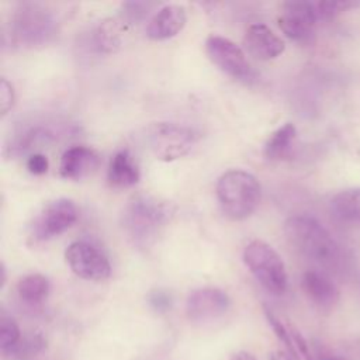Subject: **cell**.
<instances>
[{
    "instance_id": "29",
    "label": "cell",
    "mask_w": 360,
    "mask_h": 360,
    "mask_svg": "<svg viewBox=\"0 0 360 360\" xmlns=\"http://www.w3.org/2000/svg\"><path fill=\"white\" fill-rule=\"evenodd\" d=\"M315 359L316 360H349L347 357L335 354V353H319V354H315Z\"/></svg>"
},
{
    "instance_id": "23",
    "label": "cell",
    "mask_w": 360,
    "mask_h": 360,
    "mask_svg": "<svg viewBox=\"0 0 360 360\" xmlns=\"http://www.w3.org/2000/svg\"><path fill=\"white\" fill-rule=\"evenodd\" d=\"M21 330L13 316L1 311L0 314V350L7 354L21 339Z\"/></svg>"
},
{
    "instance_id": "15",
    "label": "cell",
    "mask_w": 360,
    "mask_h": 360,
    "mask_svg": "<svg viewBox=\"0 0 360 360\" xmlns=\"http://www.w3.org/2000/svg\"><path fill=\"white\" fill-rule=\"evenodd\" d=\"M301 287L305 295L319 308H332L339 300L336 284L322 271L307 270L301 277Z\"/></svg>"
},
{
    "instance_id": "2",
    "label": "cell",
    "mask_w": 360,
    "mask_h": 360,
    "mask_svg": "<svg viewBox=\"0 0 360 360\" xmlns=\"http://www.w3.org/2000/svg\"><path fill=\"white\" fill-rule=\"evenodd\" d=\"M284 235L291 248L322 267H336L340 249L328 229L309 215H292L284 222Z\"/></svg>"
},
{
    "instance_id": "1",
    "label": "cell",
    "mask_w": 360,
    "mask_h": 360,
    "mask_svg": "<svg viewBox=\"0 0 360 360\" xmlns=\"http://www.w3.org/2000/svg\"><path fill=\"white\" fill-rule=\"evenodd\" d=\"M176 205L150 194L134 195L121 212V228L136 248H149L172 221Z\"/></svg>"
},
{
    "instance_id": "31",
    "label": "cell",
    "mask_w": 360,
    "mask_h": 360,
    "mask_svg": "<svg viewBox=\"0 0 360 360\" xmlns=\"http://www.w3.org/2000/svg\"><path fill=\"white\" fill-rule=\"evenodd\" d=\"M270 360H294L287 352H274L270 356Z\"/></svg>"
},
{
    "instance_id": "21",
    "label": "cell",
    "mask_w": 360,
    "mask_h": 360,
    "mask_svg": "<svg viewBox=\"0 0 360 360\" xmlns=\"http://www.w3.org/2000/svg\"><path fill=\"white\" fill-rule=\"evenodd\" d=\"M46 347V340L42 333L32 332L27 336H22L20 342L4 356H8L11 359H28L38 353H41Z\"/></svg>"
},
{
    "instance_id": "8",
    "label": "cell",
    "mask_w": 360,
    "mask_h": 360,
    "mask_svg": "<svg viewBox=\"0 0 360 360\" xmlns=\"http://www.w3.org/2000/svg\"><path fill=\"white\" fill-rule=\"evenodd\" d=\"M65 259L70 270L80 278L103 281L111 274L107 256L86 240H75L65 250Z\"/></svg>"
},
{
    "instance_id": "7",
    "label": "cell",
    "mask_w": 360,
    "mask_h": 360,
    "mask_svg": "<svg viewBox=\"0 0 360 360\" xmlns=\"http://www.w3.org/2000/svg\"><path fill=\"white\" fill-rule=\"evenodd\" d=\"M76 204L69 198H56L49 201L35 217L31 225V238L34 240H48L68 231L77 219Z\"/></svg>"
},
{
    "instance_id": "11",
    "label": "cell",
    "mask_w": 360,
    "mask_h": 360,
    "mask_svg": "<svg viewBox=\"0 0 360 360\" xmlns=\"http://www.w3.org/2000/svg\"><path fill=\"white\" fill-rule=\"evenodd\" d=\"M231 305L228 294L217 287L193 290L186 300V315L193 323H205L222 316Z\"/></svg>"
},
{
    "instance_id": "13",
    "label": "cell",
    "mask_w": 360,
    "mask_h": 360,
    "mask_svg": "<svg viewBox=\"0 0 360 360\" xmlns=\"http://www.w3.org/2000/svg\"><path fill=\"white\" fill-rule=\"evenodd\" d=\"M187 22V13L183 6L166 4L149 18L146 35L153 41H165L176 37Z\"/></svg>"
},
{
    "instance_id": "22",
    "label": "cell",
    "mask_w": 360,
    "mask_h": 360,
    "mask_svg": "<svg viewBox=\"0 0 360 360\" xmlns=\"http://www.w3.org/2000/svg\"><path fill=\"white\" fill-rule=\"evenodd\" d=\"M264 315H266V319L270 325V328L273 329L274 335L278 338V340L284 345L285 347V352L294 359V360H301L298 353H297V349H295V345H294V339H292V332H291V326L290 325H285L270 308L264 307Z\"/></svg>"
},
{
    "instance_id": "20",
    "label": "cell",
    "mask_w": 360,
    "mask_h": 360,
    "mask_svg": "<svg viewBox=\"0 0 360 360\" xmlns=\"http://www.w3.org/2000/svg\"><path fill=\"white\" fill-rule=\"evenodd\" d=\"M49 290V280L41 273L25 274L17 283L18 298L28 305L41 304L48 297Z\"/></svg>"
},
{
    "instance_id": "9",
    "label": "cell",
    "mask_w": 360,
    "mask_h": 360,
    "mask_svg": "<svg viewBox=\"0 0 360 360\" xmlns=\"http://www.w3.org/2000/svg\"><path fill=\"white\" fill-rule=\"evenodd\" d=\"M205 52L210 60L231 77L238 80L252 79L253 70L245 52L229 38L215 34L210 35L205 39Z\"/></svg>"
},
{
    "instance_id": "5",
    "label": "cell",
    "mask_w": 360,
    "mask_h": 360,
    "mask_svg": "<svg viewBox=\"0 0 360 360\" xmlns=\"http://www.w3.org/2000/svg\"><path fill=\"white\" fill-rule=\"evenodd\" d=\"M55 31L56 20L53 14L39 4H21L11 17L10 35L18 45L46 44L55 35Z\"/></svg>"
},
{
    "instance_id": "28",
    "label": "cell",
    "mask_w": 360,
    "mask_h": 360,
    "mask_svg": "<svg viewBox=\"0 0 360 360\" xmlns=\"http://www.w3.org/2000/svg\"><path fill=\"white\" fill-rule=\"evenodd\" d=\"M25 166H27V169L31 174L41 176V174H45L48 172L49 162H48V158L45 155L32 153V155L28 156V159L25 162Z\"/></svg>"
},
{
    "instance_id": "10",
    "label": "cell",
    "mask_w": 360,
    "mask_h": 360,
    "mask_svg": "<svg viewBox=\"0 0 360 360\" xmlns=\"http://www.w3.org/2000/svg\"><path fill=\"white\" fill-rule=\"evenodd\" d=\"M277 21L285 37L297 42H305L312 37L319 20L314 1L291 0L281 4Z\"/></svg>"
},
{
    "instance_id": "4",
    "label": "cell",
    "mask_w": 360,
    "mask_h": 360,
    "mask_svg": "<svg viewBox=\"0 0 360 360\" xmlns=\"http://www.w3.org/2000/svg\"><path fill=\"white\" fill-rule=\"evenodd\" d=\"M243 262L255 278L271 294L281 295L288 285V276L280 255L266 242L255 239L243 249Z\"/></svg>"
},
{
    "instance_id": "3",
    "label": "cell",
    "mask_w": 360,
    "mask_h": 360,
    "mask_svg": "<svg viewBox=\"0 0 360 360\" xmlns=\"http://www.w3.org/2000/svg\"><path fill=\"white\" fill-rule=\"evenodd\" d=\"M215 193L222 214L231 221L249 218L262 198V187L257 179L240 169L225 172L217 181Z\"/></svg>"
},
{
    "instance_id": "19",
    "label": "cell",
    "mask_w": 360,
    "mask_h": 360,
    "mask_svg": "<svg viewBox=\"0 0 360 360\" xmlns=\"http://www.w3.org/2000/svg\"><path fill=\"white\" fill-rule=\"evenodd\" d=\"M295 136H297V129L294 124L291 122L283 124L274 132H271V135L267 138L263 146L264 156L270 160L285 159L292 149Z\"/></svg>"
},
{
    "instance_id": "32",
    "label": "cell",
    "mask_w": 360,
    "mask_h": 360,
    "mask_svg": "<svg viewBox=\"0 0 360 360\" xmlns=\"http://www.w3.org/2000/svg\"><path fill=\"white\" fill-rule=\"evenodd\" d=\"M0 273H1V280H0V285H1V288L4 287V284H6V280H7V274H6V266H4V263L1 262V264H0Z\"/></svg>"
},
{
    "instance_id": "14",
    "label": "cell",
    "mask_w": 360,
    "mask_h": 360,
    "mask_svg": "<svg viewBox=\"0 0 360 360\" xmlns=\"http://www.w3.org/2000/svg\"><path fill=\"white\" fill-rule=\"evenodd\" d=\"M100 165L98 153L87 146H72L66 149L59 162V174L68 180H80L90 176Z\"/></svg>"
},
{
    "instance_id": "25",
    "label": "cell",
    "mask_w": 360,
    "mask_h": 360,
    "mask_svg": "<svg viewBox=\"0 0 360 360\" xmlns=\"http://www.w3.org/2000/svg\"><path fill=\"white\" fill-rule=\"evenodd\" d=\"M155 6V3L149 1H125L121 4V20L127 24H138L145 17H148Z\"/></svg>"
},
{
    "instance_id": "16",
    "label": "cell",
    "mask_w": 360,
    "mask_h": 360,
    "mask_svg": "<svg viewBox=\"0 0 360 360\" xmlns=\"http://www.w3.org/2000/svg\"><path fill=\"white\" fill-rule=\"evenodd\" d=\"M139 177L138 165L128 149H121L112 155L107 170V180L112 187H132L139 181Z\"/></svg>"
},
{
    "instance_id": "27",
    "label": "cell",
    "mask_w": 360,
    "mask_h": 360,
    "mask_svg": "<svg viewBox=\"0 0 360 360\" xmlns=\"http://www.w3.org/2000/svg\"><path fill=\"white\" fill-rule=\"evenodd\" d=\"M14 100H15V94H14V89L13 84L1 77L0 80V112L1 115H6L14 105Z\"/></svg>"
},
{
    "instance_id": "24",
    "label": "cell",
    "mask_w": 360,
    "mask_h": 360,
    "mask_svg": "<svg viewBox=\"0 0 360 360\" xmlns=\"http://www.w3.org/2000/svg\"><path fill=\"white\" fill-rule=\"evenodd\" d=\"M314 3H315V10L319 21L332 20L340 13L360 6L359 0H322V1H314Z\"/></svg>"
},
{
    "instance_id": "18",
    "label": "cell",
    "mask_w": 360,
    "mask_h": 360,
    "mask_svg": "<svg viewBox=\"0 0 360 360\" xmlns=\"http://www.w3.org/2000/svg\"><path fill=\"white\" fill-rule=\"evenodd\" d=\"M333 215L347 224H360V187L339 191L330 201Z\"/></svg>"
},
{
    "instance_id": "12",
    "label": "cell",
    "mask_w": 360,
    "mask_h": 360,
    "mask_svg": "<svg viewBox=\"0 0 360 360\" xmlns=\"http://www.w3.org/2000/svg\"><path fill=\"white\" fill-rule=\"evenodd\" d=\"M246 51L259 60H270L280 56L284 49V41L264 24H252L246 28L243 37Z\"/></svg>"
},
{
    "instance_id": "6",
    "label": "cell",
    "mask_w": 360,
    "mask_h": 360,
    "mask_svg": "<svg viewBox=\"0 0 360 360\" xmlns=\"http://www.w3.org/2000/svg\"><path fill=\"white\" fill-rule=\"evenodd\" d=\"M195 141L197 134L191 128L174 122H155L146 132L150 152L162 162H173L186 156Z\"/></svg>"
},
{
    "instance_id": "17",
    "label": "cell",
    "mask_w": 360,
    "mask_h": 360,
    "mask_svg": "<svg viewBox=\"0 0 360 360\" xmlns=\"http://www.w3.org/2000/svg\"><path fill=\"white\" fill-rule=\"evenodd\" d=\"M122 27L117 20L105 18L91 31V48L98 53H114L121 46Z\"/></svg>"
},
{
    "instance_id": "30",
    "label": "cell",
    "mask_w": 360,
    "mask_h": 360,
    "mask_svg": "<svg viewBox=\"0 0 360 360\" xmlns=\"http://www.w3.org/2000/svg\"><path fill=\"white\" fill-rule=\"evenodd\" d=\"M229 360H256V357L249 352L240 350V352H236L235 354H232V357Z\"/></svg>"
},
{
    "instance_id": "26",
    "label": "cell",
    "mask_w": 360,
    "mask_h": 360,
    "mask_svg": "<svg viewBox=\"0 0 360 360\" xmlns=\"http://www.w3.org/2000/svg\"><path fill=\"white\" fill-rule=\"evenodd\" d=\"M146 301H148L149 307L159 314H165V312L170 311V308L173 305L172 294L163 288H155V290L149 291V294L146 295Z\"/></svg>"
}]
</instances>
